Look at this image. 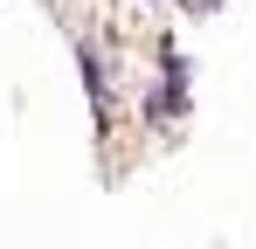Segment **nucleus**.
I'll list each match as a JSON object with an SVG mask.
<instances>
[{"instance_id":"nucleus-1","label":"nucleus","mask_w":256,"mask_h":249,"mask_svg":"<svg viewBox=\"0 0 256 249\" xmlns=\"http://www.w3.org/2000/svg\"><path fill=\"white\" fill-rule=\"evenodd\" d=\"M180 7H201V14H208V7H214V0H180Z\"/></svg>"}]
</instances>
